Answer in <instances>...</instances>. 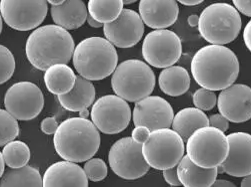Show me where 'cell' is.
I'll list each match as a JSON object with an SVG mask.
<instances>
[{
	"label": "cell",
	"instance_id": "6da1fadb",
	"mask_svg": "<svg viewBox=\"0 0 251 187\" xmlns=\"http://www.w3.org/2000/svg\"><path fill=\"white\" fill-rule=\"evenodd\" d=\"M190 70L199 86L211 91H221L237 80L239 61L231 49L224 45L210 44L195 53Z\"/></svg>",
	"mask_w": 251,
	"mask_h": 187
},
{
	"label": "cell",
	"instance_id": "7a4b0ae2",
	"mask_svg": "<svg viewBox=\"0 0 251 187\" xmlns=\"http://www.w3.org/2000/svg\"><path fill=\"white\" fill-rule=\"evenodd\" d=\"M74 48V40L68 30L49 24L32 31L25 45V53L34 68L45 71L53 64L69 63Z\"/></svg>",
	"mask_w": 251,
	"mask_h": 187
},
{
	"label": "cell",
	"instance_id": "3957f363",
	"mask_svg": "<svg viewBox=\"0 0 251 187\" xmlns=\"http://www.w3.org/2000/svg\"><path fill=\"white\" fill-rule=\"evenodd\" d=\"M100 142L99 130L92 121L80 117L62 122L53 137L56 153L64 160L77 164L93 157Z\"/></svg>",
	"mask_w": 251,
	"mask_h": 187
},
{
	"label": "cell",
	"instance_id": "277c9868",
	"mask_svg": "<svg viewBox=\"0 0 251 187\" xmlns=\"http://www.w3.org/2000/svg\"><path fill=\"white\" fill-rule=\"evenodd\" d=\"M73 66L90 81H100L110 76L118 63L115 46L106 38L88 37L74 48Z\"/></svg>",
	"mask_w": 251,
	"mask_h": 187
},
{
	"label": "cell",
	"instance_id": "5b68a950",
	"mask_svg": "<svg viewBox=\"0 0 251 187\" xmlns=\"http://www.w3.org/2000/svg\"><path fill=\"white\" fill-rule=\"evenodd\" d=\"M155 83L152 69L147 63L137 59L121 62L111 77V87L115 95L131 103L151 95Z\"/></svg>",
	"mask_w": 251,
	"mask_h": 187
},
{
	"label": "cell",
	"instance_id": "8992f818",
	"mask_svg": "<svg viewBox=\"0 0 251 187\" xmlns=\"http://www.w3.org/2000/svg\"><path fill=\"white\" fill-rule=\"evenodd\" d=\"M242 26L239 11L232 5L217 2L204 8L199 16L198 31L210 44L225 45L234 41Z\"/></svg>",
	"mask_w": 251,
	"mask_h": 187
},
{
	"label": "cell",
	"instance_id": "52a82bcc",
	"mask_svg": "<svg viewBox=\"0 0 251 187\" xmlns=\"http://www.w3.org/2000/svg\"><path fill=\"white\" fill-rule=\"evenodd\" d=\"M186 155L191 162L203 168L219 166L228 155L227 136L211 125L194 130L186 141Z\"/></svg>",
	"mask_w": 251,
	"mask_h": 187
},
{
	"label": "cell",
	"instance_id": "ba28073f",
	"mask_svg": "<svg viewBox=\"0 0 251 187\" xmlns=\"http://www.w3.org/2000/svg\"><path fill=\"white\" fill-rule=\"evenodd\" d=\"M184 141L173 128L163 127L150 131L142 144V153L150 167L164 170L176 166L184 155Z\"/></svg>",
	"mask_w": 251,
	"mask_h": 187
},
{
	"label": "cell",
	"instance_id": "9c48e42d",
	"mask_svg": "<svg viewBox=\"0 0 251 187\" xmlns=\"http://www.w3.org/2000/svg\"><path fill=\"white\" fill-rule=\"evenodd\" d=\"M108 163L117 176L126 180L141 178L150 168L142 153V145L128 137L113 144L108 153Z\"/></svg>",
	"mask_w": 251,
	"mask_h": 187
},
{
	"label": "cell",
	"instance_id": "30bf717a",
	"mask_svg": "<svg viewBox=\"0 0 251 187\" xmlns=\"http://www.w3.org/2000/svg\"><path fill=\"white\" fill-rule=\"evenodd\" d=\"M142 56L149 66L164 69L174 65L182 55L179 36L168 29H154L142 43Z\"/></svg>",
	"mask_w": 251,
	"mask_h": 187
},
{
	"label": "cell",
	"instance_id": "8fae6325",
	"mask_svg": "<svg viewBox=\"0 0 251 187\" xmlns=\"http://www.w3.org/2000/svg\"><path fill=\"white\" fill-rule=\"evenodd\" d=\"M92 123L105 135H116L129 125L131 110L127 103L117 95L100 97L92 104Z\"/></svg>",
	"mask_w": 251,
	"mask_h": 187
},
{
	"label": "cell",
	"instance_id": "7c38bea8",
	"mask_svg": "<svg viewBox=\"0 0 251 187\" xmlns=\"http://www.w3.org/2000/svg\"><path fill=\"white\" fill-rule=\"evenodd\" d=\"M47 0H0V13L10 28L29 31L44 21Z\"/></svg>",
	"mask_w": 251,
	"mask_h": 187
},
{
	"label": "cell",
	"instance_id": "4fadbf2b",
	"mask_svg": "<svg viewBox=\"0 0 251 187\" xmlns=\"http://www.w3.org/2000/svg\"><path fill=\"white\" fill-rule=\"evenodd\" d=\"M4 106L18 121H30L43 110L44 96L34 83L17 82L6 91Z\"/></svg>",
	"mask_w": 251,
	"mask_h": 187
},
{
	"label": "cell",
	"instance_id": "5bb4252c",
	"mask_svg": "<svg viewBox=\"0 0 251 187\" xmlns=\"http://www.w3.org/2000/svg\"><path fill=\"white\" fill-rule=\"evenodd\" d=\"M103 33L115 47L131 48L143 37L144 22L136 11L123 9L114 21L103 24Z\"/></svg>",
	"mask_w": 251,
	"mask_h": 187
},
{
	"label": "cell",
	"instance_id": "9a60e30c",
	"mask_svg": "<svg viewBox=\"0 0 251 187\" xmlns=\"http://www.w3.org/2000/svg\"><path fill=\"white\" fill-rule=\"evenodd\" d=\"M173 117L171 104L159 96H147L135 102L132 112L134 125H144L150 130L170 127Z\"/></svg>",
	"mask_w": 251,
	"mask_h": 187
},
{
	"label": "cell",
	"instance_id": "2e32d148",
	"mask_svg": "<svg viewBox=\"0 0 251 187\" xmlns=\"http://www.w3.org/2000/svg\"><path fill=\"white\" fill-rule=\"evenodd\" d=\"M217 108L229 122L245 123L251 119V88L243 84H232L221 90Z\"/></svg>",
	"mask_w": 251,
	"mask_h": 187
},
{
	"label": "cell",
	"instance_id": "e0dca14e",
	"mask_svg": "<svg viewBox=\"0 0 251 187\" xmlns=\"http://www.w3.org/2000/svg\"><path fill=\"white\" fill-rule=\"evenodd\" d=\"M229 151L220 165L224 173L234 177H244L251 173V135L232 132L227 136Z\"/></svg>",
	"mask_w": 251,
	"mask_h": 187
},
{
	"label": "cell",
	"instance_id": "ac0fdd59",
	"mask_svg": "<svg viewBox=\"0 0 251 187\" xmlns=\"http://www.w3.org/2000/svg\"><path fill=\"white\" fill-rule=\"evenodd\" d=\"M139 15L152 29H165L176 22L179 7L176 0H140Z\"/></svg>",
	"mask_w": 251,
	"mask_h": 187
},
{
	"label": "cell",
	"instance_id": "d6986e66",
	"mask_svg": "<svg viewBox=\"0 0 251 187\" xmlns=\"http://www.w3.org/2000/svg\"><path fill=\"white\" fill-rule=\"evenodd\" d=\"M43 179L44 187L53 186H88V178L77 163L68 162H58L45 170Z\"/></svg>",
	"mask_w": 251,
	"mask_h": 187
},
{
	"label": "cell",
	"instance_id": "ffe728a7",
	"mask_svg": "<svg viewBox=\"0 0 251 187\" xmlns=\"http://www.w3.org/2000/svg\"><path fill=\"white\" fill-rule=\"evenodd\" d=\"M96 91L90 80L82 76H76L74 87L64 95L57 96L58 102L63 109L69 112H80L88 109L94 103Z\"/></svg>",
	"mask_w": 251,
	"mask_h": 187
},
{
	"label": "cell",
	"instance_id": "44dd1931",
	"mask_svg": "<svg viewBox=\"0 0 251 187\" xmlns=\"http://www.w3.org/2000/svg\"><path fill=\"white\" fill-rule=\"evenodd\" d=\"M52 20L66 30H75L86 21L88 10L82 0H65L60 5L50 8Z\"/></svg>",
	"mask_w": 251,
	"mask_h": 187
},
{
	"label": "cell",
	"instance_id": "7402d4cb",
	"mask_svg": "<svg viewBox=\"0 0 251 187\" xmlns=\"http://www.w3.org/2000/svg\"><path fill=\"white\" fill-rule=\"evenodd\" d=\"M179 181L184 187H210L217 177V167L203 168L194 165L183 155L176 166Z\"/></svg>",
	"mask_w": 251,
	"mask_h": 187
},
{
	"label": "cell",
	"instance_id": "603a6c76",
	"mask_svg": "<svg viewBox=\"0 0 251 187\" xmlns=\"http://www.w3.org/2000/svg\"><path fill=\"white\" fill-rule=\"evenodd\" d=\"M190 76L188 71L181 66H169L164 68L158 77L160 90L167 96L179 97L190 88Z\"/></svg>",
	"mask_w": 251,
	"mask_h": 187
},
{
	"label": "cell",
	"instance_id": "cb8c5ba5",
	"mask_svg": "<svg viewBox=\"0 0 251 187\" xmlns=\"http://www.w3.org/2000/svg\"><path fill=\"white\" fill-rule=\"evenodd\" d=\"M44 72L43 78L47 90L56 96L67 94L76 81V75L64 63L53 64Z\"/></svg>",
	"mask_w": 251,
	"mask_h": 187
},
{
	"label": "cell",
	"instance_id": "d4e9b609",
	"mask_svg": "<svg viewBox=\"0 0 251 187\" xmlns=\"http://www.w3.org/2000/svg\"><path fill=\"white\" fill-rule=\"evenodd\" d=\"M171 125L175 131L179 133L182 140L186 142L194 130L209 125V120L206 114L196 106L185 108L174 115Z\"/></svg>",
	"mask_w": 251,
	"mask_h": 187
},
{
	"label": "cell",
	"instance_id": "484cf974",
	"mask_svg": "<svg viewBox=\"0 0 251 187\" xmlns=\"http://www.w3.org/2000/svg\"><path fill=\"white\" fill-rule=\"evenodd\" d=\"M0 186H43V179L39 170L30 166L11 168L4 171L0 178Z\"/></svg>",
	"mask_w": 251,
	"mask_h": 187
},
{
	"label": "cell",
	"instance_id": "4316f807",
	"mask_svg": "<svg viewBox=\"0 0 251 187\" xmlns=\"http://www.w3.org/2000/svg\"><path fill=\"white\" fill-rule=\"evenodd\" d=\"M123 0H89L87 10L102 24L114 21L123 10Z\"/></svg>",
	"mask_w": 251,
	"mask_h": 187
},
{
	"label": "cell",
	"instance_id": "83f0119b",
	"mask_svg": "<svg viewBox=\"0 0 251 187\" xmlns=\"http://www.w3.org/2000/svg\"><path fill=\"white\" fill-rule=\"evenodd\" d=\"M5 165L10 168H18L26 166L30 159L28 145L21 141H11L2 149Z\"/></svg>",
	"mask_w": 251,
	"mask_h": 187
},
{
	"label": "cell",
	"instance_id": "f1b7e54d",
	"mask_svg": "<svg viewBox=\"0 0 251 187\" xmlns=\"http://www.w3.org/2000/svg\"><path fill=\"white\" fill-rule=\"evenodd\" d=\"M18 120L8 111L0 109V146H4L19 135Z\"/></svg>",
	"mask_w": 251,
	"mask_h": 187
},
{
	"label": "cell",
	"instance_id": "f546056e",
	"mask_svg": "<svg viewBox=\"0 0 251 187\" xmlns=\"http://www.w3.org/2000/svg\"><path fill=\"white\" fill-rule=\"evenodd\" d=\"M15 65L12 52L7 47L0 45V85L6 83L13 76Z\"/></svg>",
	"mask_w": 251,
	"mask_h": 187
},
{
	"label": "cell",
	"instance_id": "4dcf8cb0",
	"mask_svg": "<svg viewBox=\"0 0 251 187\" xmlns=\"http://www.w3.org/2000/svg\"><path fill=\"white\" fill-rule=\"evenodd\" d=\"M84 172L88 180L98 182L103 180L108 173V168L105 162L101 158H90L84 165Z\"/></svg>",
	"mask_w": 251,
	"mask_h": 187
},
{
	"label": "cell",
	"instance_id": "1f68e13d",
	"mask_svg": "<svg viewBox=\"0 0 251 187\" xmlns=\"http://www.w3.org/2000/svg\"><path fill=\"white\" fill-rule=\"evenodd\" d=\"M192 102L196 108L202 111H210L217 104V97L214 91L201 87L194 92Z\"/></svg>",
	"mask_w": 251,
	"mask_h": 187
},
{
	"label": "cell",
	"instance_id": "d6a6232c",
	"mask_svg": "<svg viewBox=\"0 0 251 187\" xmlns=\"http://www.w3.org/2000/svg\"><path fill=\"white\" fill-rule=\"evenodd\" d=\"M208 120H209V125L216 127L223 132L226 131L229 127V121L220 113L210 116Z\"/></svg>",
	"mask_w": 251,
	"mask_h": 187
},
{
	"label": "cell",
	"instance_id": "836d02e7",
	"mask_svg": "<svg viewBox=\"0 0 251 187\" xmlns=\"http://www.w3.org/2000/svg\"><path fill=\"white\" fill-rule=\"evenodd\" d=\"M58 123L54 117H47L42 120L40 124V129L43 133L47 136L50 135H54V132L56 131L58 127Z\"/></svg>",
	"mask_w": 251,
	"mask_h": 187
},
{
	"label": "cell",
	"instance_id": "e575fe53",
	"mask_svg": "<svg viewBox=\"0 0 251 187\" xmlns=\"http://www.w3.org/2000/svg\"><path fill=\"white\" fill-rule=\"evenodd\" d=\"M150 131L151 130L144 125H136L134 127V129L132 130L131 138L134 142L142 145L148 139V137L150 135Z\"/></svg>",
	"mask_w": 251,
	"mask_h": 187
},
{
	"label": "cell",
	"instance_id": "d590c367",
	"mask_svg": "<svg viewBox=\"0 0 251 187\" xmlns=\"http://www.w3.org/2000/svg\"><path fill=\"white\" fill-rule=\"evenodd\" d=\"M164 180L170 185V186H180L181 183L179 181L178 175H177V167L174 166L168 169L162 170Z\"/></svg>",
	"mask_w": 251,
	"mask_h": 187
},
{
	"label": "cell",
	"instance_id": "8d00e7d4",
	"mask_svg": "<svg viewBox=\"0 0 251 187\" xmlns=\"http://www.w3.org/2000/svg\"><path fill=\"white\" fill-rule=\"evenodd\" d=\"M232 2L239 12L251 17V0H232Z\"/></svg>",
	"mask_w": 251,
	"mask_h": 187
},
{
	"label": "cell",
	"instance_id": "74e56055",
	"mask_svg": "<svg viewBox=\"0 0 251 187\" xmlns=\"http://www.w3.org/2000/svg\"><path fill=\"white\" fill-rule=\"evenodd\" d=\"M243 40L247 49L251 52V19L248 21L243 30Z\"/></svg>",
	"mask_w": 251,
	"mask_h": 187
},
{
	"label": "cell",
	"instance_id": "f35d334b",
	"mask_svg": "<svg viewBox=\"0 0 251 187\" xmlns=\"http://www.w3.org/2000/svg\"><path fill=\"white\" fill-rule=\"evenodd\" d=\"M213 187H234V183L225 179H215L212 183Z\"/></svg>",
	"mask_w": 251,
	"mask_h": 187
},
{
	"label": "cell",
	"instance_id": "ab89813d",
	"mask_svg": "<svg viewBox=\"0 0 251 187\" xmlns=\"http://www.w3.org/2000/svg\"><path fill=\"white\" fill-rule=\"evenodd\" d=\"M86 21L88 23V25L90 26V27H93V28H100L102 27L103 24L101 22H99L97 20H95L91 15H87V18H86Z\"/></svg>",
	"mask_w": 251,
	"mask_h": 187
},
{
	"label": "cell",
	"instance_id": "60d3db41",
	"mask_svg": "<svg viewBox=\"0 0 251 187\" xmlns=\"http://www.w3.org/2000/svg\"><path fill=\"white\" fill-rule=\"evenodd\" d=\"M177 2L186 5V6H194V5H198L200 3H202L204 0H176Z\"/></svg>",
	"mask_w": 251,
	"mask_h": 187
},
{
	"label": "cell",
	"instance_id": "b9f144b4",
	"mask_svg": "<svg viewBox=\"0 0 251 187\" xmlns=\"http://www.w3.org/2000/svg\"><path fill=\"white\" fill-rule=\"evenodd\" d=\"M187 22H188L190 27H196V26H198L199 16H197V15H195V14L189 15V17H188V19H187Z\"/></svg>",
	"mask_w": 251,
	"mask_h": 187
},
{
	"label": "cell",
	"instance_id": "7bdbcfd3",
	"mask_svg": "<svg viewBox=\"0 0 251 187\" xmlns=\"http://www.w3.org/2000/svg\"><path fill=\"white\" fill-rule=\"evenodd\" d=\"M240 184L242 187H251V173L244 176L243 179L241 180Z\"/></svg>",
	"mask_w": 251,
	"mask_h": 187
},
{
	"label": "cell",
	"instance_id": "ee69618b",
	"mask_svg": "<svg viewBox=\"0 0 251 187\" xmlns=\"http://www.w3.org/2000/svg\"><path fill=\"white\" fill-rule=\"evenodd\" d=\"M4 167H5V163H4L2 151H1V152H0V178H1V176L4 173Z\"/></svg>",
	"mask_w": 251,
	"mask_h": 187
},
{
	"label": "cell",
	"instance_id": "f6af8a7d",
	"mask_svg": "<svg viewBox=\"0 0 251 187\" xmlns=\"http://www.w3.org/2000/svg\"><path fill=\"white\" fill-rule=\"evenodd\" d=\"M89 116H90V112L88 111V109H84L79 112V117L82 119H88Z\"/></svg>",
	"mask_w": 251,
	"mask_h": 187
},
{
	"label": "cell",
	"instance_id": "bcb514c9",
	"mask_svg": "<svg viewBox=\"0 0 251 187\" xmlns=\"http://www.w3.org/2000/svg\"><path fill=\"white\" fill-rule=\"evenodd\" d=\"M65 0H47V2L51 5H60L62 4Z\"/></svg>",
	"mask_w": 251,
	"mask_h": 187
},
{
	"label": "cell",
	"instance_id": "7dc6e473",
	"mask_svg": "<svg viewBox=\"0 0 251 187\" xmlns=\"http://www.w3.org/2000/svg\"><path fill=\"white\" fill-rule=\"evenodd\" d=\"M136 1H137V0H123V3L124 4H132Z\"/></svg>",
	"mask_w": 251,
	"mask_h": 187
},
{
	"label": "cell",
	"instance_id": "c3c4849f",
	"mask_svg": "<svg viewBox=\"0 0 251 187\" xmlns=\"http://www.w3.org/2000/svg\"><path fill=\"white\" fill-rule=\"evenodd\" d=\"M2 32V16L1 13H0V34Z\"/></svg>",
	"mask_w": 251,
	"mask_h": 187
}]
</instances>
